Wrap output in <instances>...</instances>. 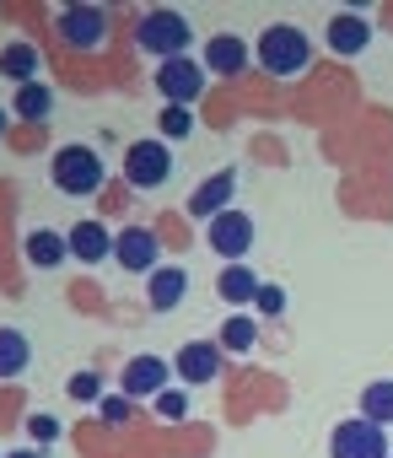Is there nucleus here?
<instances>
[{
    "label": "nucleus",
    "mask_w": 393,
    "mask_h": 458,
    "mask_svg": "<svg viewBox=\"0 0 393 458\" xmlns=\"http://www.w3.org/2000/svg\"><path fill=\"white\" fill-rule=\"evenodd\" d=\"M113 259L124 270H135V276H151L162 265V243H156L151 226H119L113 233Z\"/></svg>",
    "instance_id": "nucleus-9"
},
{
    "label": "nucleus",
    "mask_w": 393,
    "mask_h": 458,
    "mask_svg": "<svg viewBox=\"0 0 393 458\" xmlns=\"http://www.w3.org/2000/svg\"><path fill=\"white\" fill-rule=\"evenodd\" d=\"M323 38H329V49H334V55L355 60V55L372 44V22H366V12H334V17H329V28H323Z\"/></svg>",
    "instance_id": "nucleus-12"
},
{
    "label": "nucleus",
    "mask_w": 393,
    "mask_h": 458,
    "mask_svg": "<svg viewBox=\"0 0 393 458\" xmlns=\"http://www.w3.org/2000/svg\"><path fill=\"white\" fill-rule=\"evenodd\" d=\"M254 65L275 81H291V76H307L313 65V38L297 28V22H270L259 38H254Z\"/></svg>",
    "instance_id": "nucleus-1"
},
{
    "label": "nucleus",
    "mask_w": 393,
    "mask_h": 458,
    "mask_svg": "<svg viewBox=\"0 0 393 458\" xmlns=\"http://www.w3.org/2000/svg\"><path fill=\"white\" fill-rule=\"evenodd\" d=\"M205 243H211V254H222L227 265H243L248 249H254V216L222 210L216 221H205Z\"/></svg>",
    "instance_id": "nucleus-6"
},
{
    "label": "nucleus",
    "mask_w": 393,
    "mask_h": 458,
    "mask_svg": "<svg viewBox=\"0 0 393 458\" xmlns=\"http://www.w3.org/2000/svg\"><path fill=\"white\" fill-rule=\"evenodd\" d=\"M232 189H238V173L222 167L216 178H205L200 189L188 194V216H200V221H216L222 210H232Z\"/></svg>",
    "instance_id": "nucleus-13"
},
{
    "label": "nucleus",
    "mask_w": 393,
    "mask_h": 458,
    "mask_svg": "<svg viewBox=\"0 0 393 458\" xmlns=\"http://www.w3.org/2000/svg\"><path fill=\"white\" fill-rule=\"evenodd\" d=\"M361 420H372V426L393 420V377H377L361 388Z\"/></svg>",
    "instance_id": "nucleus-22"
},
{
    "label": "nucleus",
    "mask_w": 393,
    "mask_h": 458,
    "mask_svg": "<svg viewBox=\"0 0 393 458\" xmlns=\"http://www.w3.org/2000/svg\"><path fill=\"white\" fill-rule=\"evenodd\" d=\"M49 108H54V98H49V87H44V81H33V87H17V119H28V124H44V119H49Z\"/></svg>",
    "instance_id": "nucleus-23"
},
{
    "label": "nucleus",
    "mask_w": 393,
    "mask_h": 458,
    "mask_svg": "<svg viewBox=\"0 0 393 458\" xmlns=\"http://www.w3.org/2000/svg\"><path fill=\"white\" fill-rule=\"evenodd\" d=\"M135 44H140L146 55H156V65H162V60L188 55L194 28H188V17H183V12H146V17L135 22Z\"/></svg>",
    "instance_id": "nucleus-3"
},
{
    "label": "nucleus",
    "mask_w": 393,
    "mask_h": 458,
    "mask_svg": "<svg viewBox=\"0 0 393 458\" xmlns=\"http://www.w3.org/2000/svg\"><path fill=\"white\" fill-rule=\"evenodd\" d=\"M286 302H291V297H286V286H270V281H264V292H259V302H254V308H259L264 318H280V313H286Z\"/></svg>",
    "instance_id": "nucleus-28"
},
{
    "label": "nucleus",
    "mask_w": 393,
    "mask_h": 458,
    "mask_svg": "<svg viewBox=\"0 0 393 458\" xmlns=\"http://www.w3.org/2000/svg\"><path fill=\"white\" fill-rule=\"evenodd\" d=\"M49 173H54V189L60 194H71V199H92L103 183H108V167H103V157L92 151V146H60L54 151V162H49Z\"/></svg>",
    "instance_id": "nucleus-2"
},
{
    "label": "nucleus",
    "mask_w": 393,
    "mask_h": 458,
    "mask_svg": "<svg viewBox=\"0 0 393 458\" xmlns=\"http://www.w3.org/2000/svg\"><path fill=\"white\" fill-rule=\"evenodd\" d=\"M65 394L81 399V404H103V377H97V372H76V377L65 383Z\"/></svg>",
    "instance_id": "nucleus-24"
},
{
    "label": "nucleus",
    "mask_w": 393,
    "mask_h": 458,
    "mask_svg": "<svg viewBox=\"0 0 393 458\" xmlns=\"http://www.w3.org/2000/svg\"><path fill=\"white\" fill-rule=\"evenodd\" d=\"M205 71H211V76H243V71H248V38H238V33H211V38H205Z\"/></svg>",
    "instance_id": "nucleus-15"
},
{
    "label": "nucleus",
    "mask_w": 393,
    "mask_h": 458,
    "mask_svg": "<svg viewBox=\"0 0 393 458\" xmlns=\"http://www.w3.org/2000/svg\"><path fill=\"white\" fill-rule=\"evenodd\" d=\"M65 243H71V259H81V265L113 259V233H108L103 221H76L71 233H65Z\"/></svg>",
    "instance_id": "nucleus-14"
},
{
    "label": "nucleus",
    "mask_w": 393,
    "mask_h": 458,
    "mask_svg": "<svg viewBox=\"0 0 393 458\" xmlns=\"http://www.w3.org/2000/svg\"><path fill=\"white\" fill-rule=\"evenodd\" d=\"M183 292H188V276H183L178 265H156V270L146 276V297H151L156 313H172V308L183 302Z\"/></svg>",
    "instance_id": "nucleus-16"
},
{
    "label": "nucleus",
    "mask_w": 393,
    "mask_h": 458,
    "mask_svg": "<svg viewBox=\"0 0 393 458\" xmlns=\"http://www.w3.org/2000/svg\"><path fill=\"white\" fill-rule=\"evenodd\" d=\"M130 404H135V399H124V394H103V404H97L103 426H124V420H130Z\"/></svg>",
    "instance_id": "nucleus-27"
},
{
    "label": "nucleus",
    "mask_w": 393,
    "mask_h": 458,
    "mask_svg": "<svg viewBox=\"0 0 393 458\" xmlns=\"http://www.w3.org/2000/svg\"><path fill=\"white\" fill-rule=\"evenodd\" d=\"M172 377H183L188 388H205L222 377V345L216 340H188L178 356H172Z\"/></svg>",
    "instance_id": "nucleus-10"
},
{
    "label": "nucleus",
    "mask_w": 393,
    "mask_h": 458,
    "mask_svg": "<svg viewBox=\"0 0 393 458\" xmlns=\"http://www.w3.org/2000/svg\"><path fill=\"white\" fill-rule=\"evenodd\" d=\"M22 254H28L33 270H60V265L71 259V243H65V233H49V226H38V233H28Z\"/></svg>",
    "instance_id": "nucleus-17"
},
{
    "label": "nucleus",
    "mask_w": 393,
    "mask_h": 458,
    "mask_svg": "<svg viewBox=\"0 0 393 458\" xmlns=\"http://www.w3.org/2000/svg\"><path fill=\"white\" fill-rule=\"evenodd\" d=\"M167 383H172V361L167 356H130L124 361V377H119L124 399H156Z\"/></svg>",
    "instance_id": "nucleus-11"
},
{
    "label": "nucleus",
    "mask_w": 393,
    "mask_h": 458,
    "mask_svg": "<svg viewBox=\"0 0 393 458\" xmlns=\"http://www.w3.org/2000/svg\"><path fill=\"white\" fill-rule=\"evenodd\" d=\"M194 135V114L188 108H162V140H183Z\"/></svg>",
    "instance_id": "nucleus-25"
},
{
    "label": "nucleus",
    "mask_w": 393,
    "mask_h": 458,
    "mask_svg": "<svg viewBox=\"0 0 393 458\" xmlns=\"http://www.w3.org/2000/svg\"><path fill=\"white\" fill-rule=\"evenodd\" d=\"M33 361V345L22 329H0V377H22Z\"/></svg>",
    "instance_id": "nucleus-20"
},
{
    "label": "nucleus",
    "mask_w": 393,
    "mask_h": 458,
    "mask_svg": "<svg viewBox=\"0 0 393 458\" xmlns=\"http://www.w3.org/2000/svg\"><path fill=\"white\" fill-rule=\"evenodd\" d=\"M0 76L17 81V87H33L38 81V49L28 38H12L6 49H0Z\"/></svg>",
    "instance_id": "nucleus-19"
},
{
    "label": "nucleus",
    "mask_w": 393,
    "mask_h": 458,
    "mask_svg": "<svg viewBox=\"0 0 393 458\" xmlns=\"http://www.w3.org/2000/svg\"><path fill=\"white\" fill-rule=\"evenodd\" d=\"M151 404H156L162 420H183V415H188V394H183V388H162Z\"/></svg>",
    "instance_id": "nucleus-26"
},
{
    "label": "nucleus",
    "mask_w": 393,
    "mask_h": 458,
    "mask_svg": "<svg viewBox=\"0 0 393 458\" xmlns=\"http://www.w3.org/2000/svg\"><path fill=\"white\" fill-rule=\"evenodd\" d=\"M216 292H222V302H232V308H248V302H259L264 281H259L248 265H227V270L216 276Z\"/></svg>",
    "instance_id": "nucleus-18"
},
{
    "label": "nucleus",
    "mask_w": 393,
    "mask_h": 458,
    "mask_svg": "<svg viewBox=\"0 0 393 458\" xmlns=\"http://www.w3.org/2000/svg\"><path fill=\"white\" fill-rule=\"evenodd\" d=\"M28 431H33V442H38V447H49V442L60 437V420H54V415H33V420H28Z\"/></svg>",
    "instance_id": "nucleus-29"
},
{
    "label": "nucleus",
    "mask_w": 393,
    "mask_h": 458,
    "mask_svg": "<svg viewBox=\"0 0 393 458\" xmlns=\"http://www.w3.org/2000/svg\"><path fill=\"white\" fill-rule=\"evenodd\" d=\"M0 458H6V453H0Z\"/></svg>",
    "instance_id": "nucleus-32"
},
{
    "label": "nucleus",
    "mask_w": 393,
    "mask_h": 458,
    "mask_svg": "<svg viewBox=\"0 0 393 458\" xmlns=\"http://www.w3.org/2000/svg\"><path fill=\"white\" fill-rule=\"evenodd\" d=\"M119 173H124V183L140 189V194H146V189H162V183L172 178V146H167L162 135H156V140H135V146L124 151V167H119Z\"/></svg>",
    "instance_id": "nucleus-5"
},
{
    "label": "nucleus",
    "mask_w": 393,
    "mask_h": 458,
    "mask_svg": "<svg viewBox=\"0 0 393 458\" xmlns=\"http://www.w3.org/2000/svg\"><path fill=\"white\" fill-rule=\"evenodd\" d=\"M6 124H12V114H6V108H0V135H6Z\"/></svg>",
    "instance_id": "nucleus-31"
},
{
    "label": "nucleus",
    "mask_w": 393,
    "mask_h": 458,
    "mask_svg": "<svg viewBox=\"0 0 393 458\" xmlns=\"http://www.w3.org/2000/svg\"><path fill=\"white\" fill-rule=\"evenodd\" d=\"M54 33L65 49H103L108 44V12L103 6H65L54 17Z\"/></svg>",
    "instance_id": "nucleus-7"
},
{
    "label": "nucleus",
    "mask_w": 393,
    "mask_h": 458,
    "mask_svg": "<svg viewBox=\"0 0 393 458\" xmlns=\"http://www.w3.org/2000/svg\"><path fill=\"white\" fill-rule=\"evenodd\" d=\"M205 60H194V55H178V60H162L156 65V92H162V103L167 108H194V103H200L205 98Z\"/></svg>",
    "instance_id": "nucleus-4"
},
{
    "label": "nucleus",
    "mask_w": 393,
    "mask_h": 458,
    "mask_svg": "<svg viewBox=\"0 0 393 458\" xmlns=\"http://www.w3.org/2000/svg\"><path fill=\"white\" fill-rule=\"evenodd\" d=\"M6 458H44V453H33V447H17V453H6Z\"/></svg>",
    "instance_id": "nucleus-30"
},
{
    "label": "nucleus",
    "mask_w": 393,
    "mask_h": 458,
    "mask_svg": "<svg viewBox=\"0 0 393 458\" xmlns=\"http://www.w3.org/2000/svg\"><path fill=\"white\" fill-rule=\"evenodd\" d=\"M216 345H222V351H238V356H248V351L259 345V324H254L248 313H227V324H222Z\"/></svg>",
    "instance_id": "nucleus-21"
},
{
    "label": "nucleus",
    "mask_w": 393,
    "mask_h": 458,
    "mask_svg": "<svg viewBox=\"0 0 393 458\" xmlns=\"http://www.w3.org/2000/svg\"><path fill=\"white\" fill-rule=\"evenodd\" d=\"M329 453H334V458H393V453H388V431L372 426V420H361V415L334 426Z\"/></svg>",
    "instance_id": "nucleus-8"
}]
</instances>
